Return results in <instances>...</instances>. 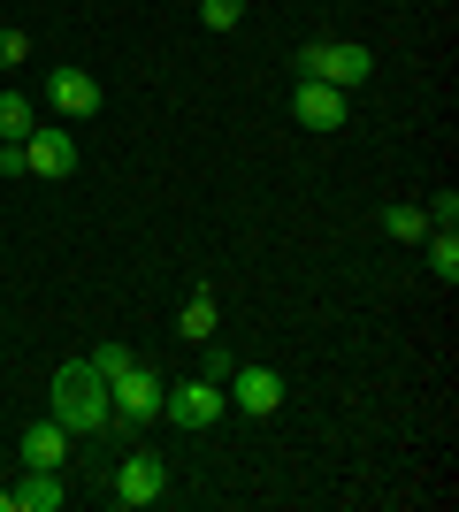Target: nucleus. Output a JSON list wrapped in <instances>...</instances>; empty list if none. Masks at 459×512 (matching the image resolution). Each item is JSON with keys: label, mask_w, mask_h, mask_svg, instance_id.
<instances>
[{"label": "nucleus", "mask_w": 459, "mask_h": 512, "mask_svg": "<svg viewBox=\"0 0 459 512\" xmlns=\"http://www.w3.org/2000/svg\"><path fill=\"white\" fill-rule=\"evenodd\" d=\"M54 421H62L69 436H100V428L115 421L108 375H100L92 360H69V367H54Z\"/></svg>", "instance_id": "nucleus-1"}, {"label": "nucleus", "mask_w": 459, "mask_h": 512, "mask_svg": "<svg viewBox=\"0 0 459 512\" xmlns=\"http://www.w3.org/2000/svg\"><path fill=\"white\" fill-rule=\"evenodd\" d=\"M299 77L352 92V85H368V77H375V54H368V46H352V39H314V46H299Z\"/></svg>", "instance_id": "nucleus-2"}, {"label": "nucleus", "mask_w": 459, "mask_h": 512, "mask_svg": "<svg viewBox=\"0 0 459 512\" xmlns=\"http://www.w3.org/2000/svg\"><path fill=\"white\" fill-rule=\"evenodd\" d=\"M161 413H169L176 428H215L222 421V383L199 375V383H184V390H161Z\"/></svg>", "instance_id": "nucleus-3"}, {"label": "nucleus", "mask_w": 459, "mask_h": 512, "mask_svg": "<svg viewBox=\"0 0 459 512\" xmlns=\"http://www.w3.org/2000/svg\"><path fill=\"white\" fill-rule=\"evenodd\" d=\"M108 398H115V421H153V413H161V383H153L138 360L108 375Z\"/></svg>", "instance_id": "nucleus-4"}, {"label": "nucleus", "mask_w": 459, "mask_h": 512, "mask_svg": "<svg viewBox=\"0 0 459 512\" xmlns=\"http://www.w3.org/2000/svg\"><path fill=\"white\" fill-rule=\"evenodd\" d=\"M222 383H230V398H238L253 421H268V413L284 406V375H276V367H230Z\"/></svg>", "instance_id": "nucleus-5"}, {"label": "nucleus", "mask_w": 459, "mask_h": 512, "mask_svg": "<svg viewBox=\"0 0 459 512\" xmlns=\"http://www.w3.org/2000/svg\"><path fill=\"white\" fill-rule=\"evenodd\" d=\"M46 100H54L62 123H85V115H100V77H85V69H54V77H46Z\"/></svg>", "instance_id": "nucleus-6"}, {"label": "nucleus", "mask_w": 459, "mask_h": 512, "mask_svg": "<svg viewBox=\"0 0 459 512\" xmlns=\"http://www.w3.org/2000/svg\"><path fill=\"white\" fill-rule=\"evenodd\" d=\"M23 161H31V176H69L77 169V138H69L62 123H39L23 138Z\"/></svg>", "instance_id": "nucleus-7"}, {"label": "nucleus", "mask_w": 459, "mask_h": 512, "mask_svg": "<svg viewBox=\"0 0 459 512\" xmlns=\"http://www.w3.org/2000/svg\"><path fill=\"white\" fill-rule=\"evenodd\" d=\"M169 490V467H161V459H153V451H138V459H123V467H115V505H153V497Z\"/></svg>", "instance_id": "nucleus-8"}, {"label": "nucleus", "mask_w": 459, "mask_h": 512, "mask_svg": "<svg viewBox=\"0 0 459 512\" xmlns=\"http://www.w3.org/2000/svg\"><path fill=\"white\" fill-rule=\"evenodd\" d=\"M291 115H299L306 130H337V123H345V92H337V85H314V77H299V92H291Z\"/></svg>", "instance_id": "nucleus-9"}, {"label": "nucleus", "mask_w": 459, "mask_h": 512, "mask_svg": "<svg viewBox=\"0 0 459 512\" xmlns=\"http://www.w3.org/2000/svg\"><path fill=\"white\" fill-rule=\"evenodd\" d=\"M8 497H16V512H62L69 482H62V467H31V474H23V482H16Z\"/></svg>", "instance_id": "nucleus-10"}, {"label": "nucleus", "mask_w": 459, "mask_h": 512, "mask_svg": "<svg viewBox=\"0 0 459 512\" xmlns=\"http://www.w3.org/2000/svg\"><path fill=\"white\" fill-rule=\"evenodd\" d=\"M62 459H69V428L62 421L23 428V467H62Z\"/></svg>", "instance_id": "nucleus-11"}, {"label": "nucleus", "mask_w": 459, "mask_h": 512, "mask_svg": "<svg viewBox=\"0 0 459 512\" xmlns=\"http://www.w3.org/2000/svg\"><path fill=\"white\" fill-rule=\"evenodd\" d=\"M31 100H23V92H0V146H23V138H31Z\"/></svg>", "instance_id": "nucleus-12"}, {"label": "nucleus", "mask_w": 459, "mask_h": 512, "mask_svg": "<svg viewBox=\"0 0 459 512\" xmlns=\"http://www.w3.org/2000/svg\"><path fill=\"white\" fill-rule=\"evenodd\" d=\"M176 329H184L192 344H207V337H215V299H207V291H192V299H184V314H176Z\"/></svg>", "instance_id": "nucleus-13"}, {"label": "nucleus", "mask_w": 459, "mask_h": 512, "mask_svg": "<svg viewBox=\"0 0 459 512\" xmlns=\"http://www.w3.org/2000/svg\"><path fill=\"white\" fill-rule=\"evenodd\" d=\"M383 230H391L398 245H421V237H429V214H421V207H391V214H383Z\"/></svg>", "instance_id": "nucleus-14"}, {"label": "nucleus", "mask_w": 459, "mask_h": 512, "mask_svg": "<svg viewBox=\"0 0 459 512\" xmlns=\"http://www.w3.org/2000/svg\"><path fill=\"white\" fill-rule=\"evenodd\" d=\"M429 268H437L444 283H459V237L452 230H429Z\"/></svg>", "instance_id": "nucleus-15"}, {"label": "nucleus", "mask_w": 459, "mask_h": 512, "mask_svg": "<svg viewBox=\"0 0 459 512\" xmlns=\"http://www.w3.org/2000/svg\"><path fill=\"white\" fill-rule=\"evenodd\" d=\"M199 23H207V31H238V23H245V0H199Z\"/></svg>", "instance_id": "nucleus-16"}, {"label": "nucleus", "mask_w": 459, "mask_h": 512, "mask_svg": "<svg viewBox=\"0 0 459 512\" xmlns=\"http://www.w3.org/2000/svg\"><path fill=\"white\" fill-rule=\"evenodd\" d=\"M452 222H459V192L444 184V192L429 199V230H452Z\"/></svg>", "instance_id": "nucleus-17"}, {"label": "nucleus", "mask_w": 459, "mask_h": 512, "mask_svg": "<svg viewBox=\"0 0 459 512\" xmlns=\"http://www.w3.org/2000/svg\"><path fill=\"white\" fill-rule=\"evenodd\" d=\"M0 62H31V39H23V31H0Z\"/></svg>", "instance_id": "nucleus-18"}, {"label": "nucleus", "mask_w": 459, "mask_h": 512, "mask_svg": "<svg viewBox=\"0 0 459 512\" xmlns=\"http://www.w3.org/2000/svg\"><path fill=\"white\" fill-rule=\"evenodd\" d=\"M92 367H100V375H115V367H131V352H123V344H100V352H92Z\"/></svg>", "instance_id": "nucleus-19"}, {"label": "nucleus", "mask_w": 459, "mask_h": 512, "mask_svg": "<svg viewBox=\"0 0 459 512\" xmlns=\"http://www.w3.org/2000/svg\"><path fill=\"white\" fill-rule=\"evenodd\" d=\"M0 176L16 184V176H31V161H23V146H0Z\"/></svg>", "instance_id": "nucleus-20"}, {"label": "nucleus", "mask_w": 459, "mask_h": 512, "mask_svg": "<svg viewBox=\"0 0 459 512\" xmlns=\"http://www.w3.org/2000/svg\"><path fill=\"white\" fill-rule=\"evenodd\" d=\"M0 512H16V497H8V490H0Z\"/></svg>", "instance_id": "nucleus-21"}]
</instances>
